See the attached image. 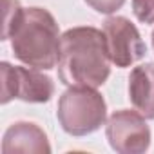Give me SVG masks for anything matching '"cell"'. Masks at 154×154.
Segmentation results:
<instances>
[{
	"label": "cell",
	"mask_w": 154,
	"mask_h": 154,
	"mask_svg": "<svg viewBox=\"0 0 154 154\" xmlns=\"http://www.w3.org/2000/svg\"><path fill=\"white\" fill-rule=\"evenodd\" d=\"M58 78L67 87H102L111 74L103 31L93 26L67 29L60 38Z\"/></svg>",
	"instance_id": "1"
},
{
	"label": "cell",
	"mask_w": 154,
	"mask_h": 154,
	"mask_svg": "<svg viewBox=\"0 0 154 154\" xmlns=\"http://www.w3.org/2000/svg\"><path fill=\"white\" fill-rule=\"evenodd\" d=\"M60 29L54 17L44 8H24L4 40L11 42L15 58L24 65L51 71L58 63Z\"/></svg>",
	"instance_id": "2"
},
{
	"label": "cell",
	"mask_w": 154,
	"mask_h": 154,
	"mask_svg": "<svg viewBox=\"0 0 154 154\" xmlns=\"http://www.w3.org/2000/svg\"><path fill=\"white\" fill-rule=\"evenodd\" d=\"M56 118L71 136H87L107 122V103L93 87H69L58 100Z\"/></svg>",
	"instance_id": "3"
},
{
	"label": "cell",
	"mask_w": 154,
	"mask_h": 154,
	"mask_svg": "<svg viewBox=\"0 0 154 154\" xmlns=\"http://www.w3.org/2000/svg\"><path fill=\"white\" fill-rule=\"evenodd\" d=\"M0 85H2L4 105L11 100H22L27 103H47L54 94V84L42 69L11 65L9 62L0 63Z\"/></svg>",
	"instance_id": "4"
},
{
	"label": "cell",
	"mask_w": 154,
	"mask_h": 154,
	"mask_svg": "<svg viewBox=\"0 0 154 154\" xmlns=\"http://www.w3.org/2000/svg\"><path fill=\"white\" fill-rule=\"evenodd\" d=\"M138 111H114L105 122V136L118 154H143L150 147V127Z\"/></svg>",
	"instance_id": "5"
},
{
	"label": "cell",
	"mask_w": 154,
	"mask_h": 154,
	"mask_svg": "<svg viewBox=\"0 0 154 154\" xmlns=\"http://www.w3.org/2000/svg\"><path fill=\"white\" fill-rule=\"evenodd\" d=\"M102 31L105 35V45L111 63H114L116 67H131L145 56L147 45L138 27L129 18L112 15L105 18Z\"/></svg>",
	"instance_id": "6"
},
{
	"label": "cell",
	"mask_w": 154,
	"mask_h": 154,
	"mask_svg": "<svg viewBox=\"0 0 154 154\" xmlns=\"http://www.w3.org/2000/svg\"><path fill=\"white\" fill-rule=\"evenodd\" d=\"M2 152H31V154H49L51 143L42 127L33 122H15L8 127L2 138Z\"/></svg>",
	"instance_id": "7"
},
{
	"label": "cell",
	"mask_w": 154,
	"mask_h": 154,
	"mask_svg": "<svg viewBox=\"0 0 154 154\" xmlns=\"http://www.w3.org/2000/svg\"><path fill=\"white\" fill-rule=\"evenodd\" d=\"M129 100L147 120H154V63H141L129 74Z\"/></svg>",
	"instance_id": "8"
},
{
	"label": "cell",
	"mask_w": 154,
	"mask_h": 154,
	"mask_svg": "<svg viewBox=\"0 0 154 154\" xmlns=\"http://www.w3.org/2000/svg\"><path fill=\"white\" fill-rule=\"evenodd\" d=\"M132 13L141 24H154V0H132Z\"/></svg>",
	"instance_id": "9"
},
{
	"label": "cell",
	"mask_w": 154,
	"mask_h": 154,
	"mask_svg": "<svg viewBox=\"0 0 154 154\" xmlns=\"http://www.w3.org/2000/svg\"><path fill=\"white\" fill-rule=\"evenodd\" d=\"M24 8L20 6L18 0H4V27H2V40L6 38V35L9 33L11 26L15 24V20L18 18L20 11Z\"/></svg>",
	"instance_id": "10"
},
{
	"label": "cell",
	"mask_w": 154,
	"mask_h": 154,
	"mask_svg": "<svg viewBox=\"0 0 154 154\" xmlns=\"http://www.w3.org/2000/svg\"><path fill=\"white\" fill-rule=\"evenodd\" d=\"M84 2L93 8L96 13L102 15H112L118 9H122V6L125 4V0H84Z\"/></svg>",
	"instance_id": "11"
},
{
	"label": "cell",
	"mask_w": 154,
	"mask_h": 154,
	"mask_svg": "<svg viewBox=\"0 0 154 154\" xmlns=\"http://www.w3.org/2000/svg\"><path fill=\"white\" fill-rule=\"evenodd\" d=\"M150 42H152V49H154V31H152V35H150Z\"/></svg>",
	"instance_id": "12"
}]
</instances>
